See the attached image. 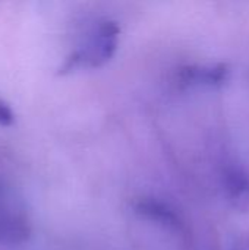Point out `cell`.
Returning a JSON list of instances; mask_svg holds the SVG:
<instances>
[{"mask_svg": "<svg viewBox=\"0 0 249 250\" xmlns=\"http://www.w3.org/2000/svg\"><path fill=\"white\" fill-rule=\"evenodd\" d=\"M230 69L225 63L185 64L178 69L176 81L181 86H222L227 82Z\"/></svg>", "mask_w": 249, "mask_h": 250, "instance_id": "obj_3", "label": "cell"}, {"mask_svg": "<svg viewBox=\"0 0 249 250\" xmlns=\"http://www.w3.org/2000/svg\"><path fill=\"white\" fill-rule=\"evenodd\" d=\"M230 250H249V234L241 236L232 246Z\"/></svg>", "mask_w": 249, "mask_h": 250, "instance_id": "obj_7", "label": "cell"}, {"mask_svg": "<svg viewBox=\"0 0 249 250\" xmlns=\"http://www.w3.org/2000/svg\"><path fill=\"white\" fill-rule=\"evenodd\" d=\"M13 119H15V114H13L10 105L0 98V125L9 126V125H12Z\"/></svg>", "mask_w": 249, "mask_h": 250, "instance_id": "obj_6", "label": "cell"}, {"mask_svg": "<svg viewBox=\"0 0 249 250\" xmlns=\"http://www.w3.org/2000/svg\"><path fill=\"white\" fill-rule=\"evenodd\" d=\"M119 32V25L114 21H98L81 42V45H78L63 60L59 67V73H69L82 67H100L107 63L117 48Z\"/></svg>", "mask_w": 249, "mask_h": 250, "instance_id": "obj_1", "label": "cell"}, {"mask_svg": "<svg viewBox=\"0 0 249 250\" xmlns=\"http://www.w3.org/2000/svg\"><path fill=\"white\" fill-rule=\"evenodd\" d=\"M223 190L230 207L249 212V173L239 164H227L222 173Z\"/></svg>", "mask_w": 249, "mask_h": 250, "instance_id": "obj_4", "label": "cell"}, {"mask_svg": "<svg viewBox=\"0 0 249 250\" xmlns=\"http://www.w3.org/2000/svg\"><path fill=\"white\" fill-rule=\"evenodd\" d=\"M134 209L138 215L154 221L164 229L173 230L176 233H185L186 227L178 211L170 207L167 202H163L156 198H141L135 202Z\"/></svg>", "mask_w": 249, "mask_h": 250, "instance_id": "obj_5", "label": "cell"}, {"mask_svg": "<svg viewBox=\"0 0 249 250\" xmlns=\"http://www.w3.org/2000/svg\"><path fill=\"white\" fill-rule=\"evenodd\" d=\"M31 236V223L23 204L0 179V243L21 245Z\"/></svg>", "mask_w": 249, "mask_h": 250, "instance_id": "obj_2", "label": "cell"}]
</instances>
